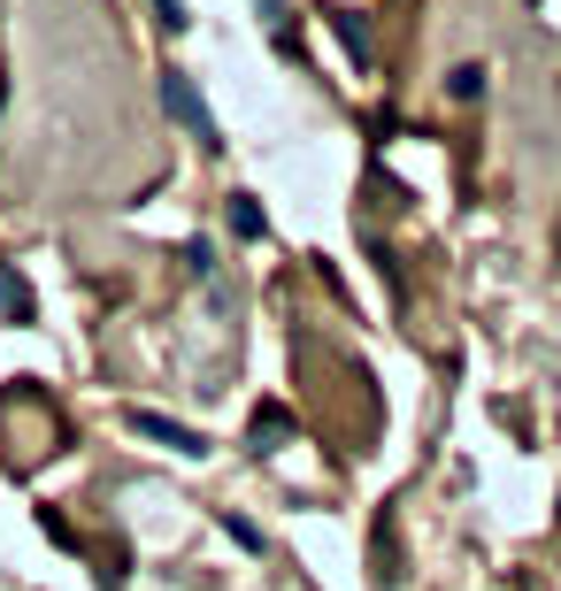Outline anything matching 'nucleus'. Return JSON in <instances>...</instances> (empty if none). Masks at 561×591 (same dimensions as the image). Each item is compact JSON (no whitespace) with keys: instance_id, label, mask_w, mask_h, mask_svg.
Wrapping results in <instances>:
<instances>
[{"instance_id":"f257e3e1","label":"nucleus","mask_w":561,"mask_h":591,"mask_svg":"<svg viewBox=\"0 0 561 591\" xmlns=\"http://www.w3.org/2000/svg\"><path fill=\"white\" fill-rule=\"evenodd\" d=\"M162 108L186 124L200 147H223V139H215V116H208V101L192 93V70H162Z\"/></svg>"},{"instance_id":"f03ea898","label":"nucleus","mask_w":561,"mask_h":591,"mask_svg":"<svg viewBox=\"0 0 561 591\" xmlns=\"http://www.w3.org/2000/svg\"><path fill=\"white\" fill-rule=\"evenodd\" d=\"M124 423H131L139 439H155V445H170V453H186V461H200V453H208V439H200L192 423H170V415H155V408H131Z\"/></svg>"},{"instance_id":"7ed1b4c3","label":"nucleus","mask_w":561,"mask_h":591,"mask_svg":"<svg viewBox=\"0 0 561 591\" xmlns=\"http://www.w3.org/2000/svg\"><path fill=\"white\" fill-rule=\"evenodd\" d=\"M0 323H31V285L15 262H0Z\"/></svg>"},{"instance_id":"20e7f679","label":"nucleus","mask_w":561,"mask_h":591,"mask_svg":"<svg viewBox=\"0 0 561 591\" xmlns=\"http://www.w3.org/2000/svg\"><path fill=\"white\" fill-rule=\"evenodd\" d=\"M269 231V215L254 208V192H231V239H262Z\"/></svg>"},{"instance_id":"39448f33","label":"nucleus","mask_w":561,"mask_h":591,"mask_svg":"<svg viewBox=\"0 0 561 591\" xmlns=\"http://www.w3.org/2000/svg\"><path fill=\"white\" fill-rule=\"evenodd\" d=\"M446 93H454V101H485V62H462V70L446 77Z\"/></svg>"},{"instance_id":"423d86ee","label":"nucleus","mask_w":561,"mask_h":591,"mask_svg":"<svg viewBox=\"0 0 561 591\" xmlns=\"http://www.w3.org/2000/svg\"><path fill=\"white\" fill-rule=\"evenodd\" d=\"M186 270L192 277H215V246H208V239H192L186 246Z\"/></svg>"},{"instance_id":"0eeeda50","label":"nucleus","mask_w":561,"mask_h":591,"mask_svg":"<svg viewBox=\"0 0 561 591\" xmlns=\"http://www.w3.org/2000/svg\"><path fill=\"white\" fill-rule=\"evenodd\" d=\"M223 530H231V538H239L246 553H262V530H254V523H239V515H223Z\"/></svg>"},{"instance_id":"6e6552de","label":"nucleus","mask_w":561,"mask_h":591,"mask_svg":"<svg viewBox=\"0 0 561 591\" xmlns=\"http://www.w3.org/2000/svg\"><path fill=\"white\" fill-rule=\"evenodd\" d=\"M155 8H162V23H170V31H186L192 15H186V0H155Z\"/></svg>"},{"instance_id":"1a4fd4ad","label":"nucleus","mask_w":561,"mask_h":591,"mask_svg":"<svg viewBox=\"0 0 561 591\" xmlns=\"http://www.w3.org/2000/svg\"><path fill=\"white\" fill-rule=\"evenodd\" d=\"M262 15H269V23H277V15H285V0H262Z\"/></svg>"}]
</instances>
